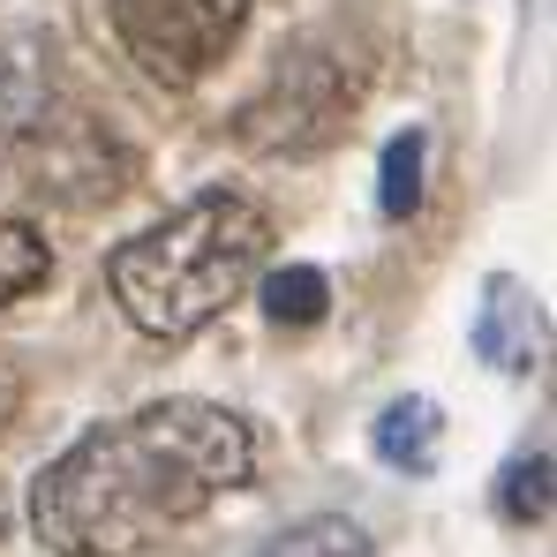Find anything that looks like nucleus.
Returning <instances> with one entry per match:
<instances>
[{
    "mask_svg": "<svg viewBox=\"0 0 557 557\" xmlns=\"http://www.w3.org/2000/svg\"><path fill=\"white\" fill-rule=\"evenodd\" d=\"M347 113H355V84L332 53H294V61L278 53L272 84L242 106L234 136L249 151H272V159H309L347 128Z\"/></svg>",
    "mask_w": 557,
    "mask_h": 557,
    "instance_id": "nucleus-4",
    "label": "nucleus"
},
{
    "mask_svg": "<svg viewBox=\"0 0 557 557\" xmlns=\"http://www.w3.org/2000/svg\"><path fill=\"white\" fill-rule=\"evenodd\" d=\"M106 15H113L121 53L151 84L188 91L234 53L242 23H249V0H106Z\"/></svg>",
    "mask_w": 557,
    "mask_h": 557,
    "instance_id": "nucleus-3",
    "label": "nucleus"
},
{
    "mask_svg": "<svg viewBox=\"0 0 557 557\" xmlns=\"http://www.w3.org/2000/svg\"><path fill=\"white\" fill-rule=\"evenodd\" d=\"M474 355H482L490 370H505V376L535 370V355H543V309H535V294H528L512 272H497L490 286H482V309H474Z\"/></svg>",
    "mask_w": 557,
    "mask_h": 557,
    "instance_id": "nucleus-5",
    "label": "nucleus"
},
{
    "mask_svg": "<svg viewBox=\"0 0 557 557\" xmlns=\"http://www.w3.org/2000/svg\"><path fill=\"white\" fill-rule=\"evenodd\" d=\"M249 557H370V535L347 520V512H317V520H294V528H278L264 550Z\"/></svg>",
    "mask_w": 557,
    "mask_h": 557,
    "instance_id": "nucleus-8",
    "label": "nucleus"
},
{
    "mask_svg": "<svg viewBox=\"0 0 557 557\" xmlns=\"http://www.w3.org/2000/svg\"><path fill=\"white\" fill-rule=\"evenodd\" d=\"M272 257V219L242 188H203L159 226L128 234L106 257V286L144 339H196L219 324Z\"/></svg>",
    "mask_w": 557,
    "mask_h": 557,
    "instance_id": "nucleus-2",
    "label": "nucleus"
},
{
    "mask_svg": "<svg viewBox=\"0 0 557 557\" xmlns=\"http://www.w3.org/2000/svg\"><path fill=\"white\" fill-rule=\"evenodd\" d=\"M497 512H505L512 528L550 520V453H543V445H535V453H520V460L497 474Z\"/></svg>",
    "mask_w": 557,
    "mask_h": 557,
    "instance_id": "nucleus-10",
    "label": "nucleus"
},
{
    "mask_svg": "<svg viewBox=\"0 0 557 557\" xmlns=\"http://www.w3.org/2000/svg\"><path fill=\"white\" fill-rule=\"evenodd\" d=\"M53 121V46L38 30H0V144Z\"/></svg>",
    "mask_w": 557,
    "mask_h": 557,
    "instance_id": "nucleus-6",
    "label": "nucleus"
},
{
    "mask_svg": "<svg viewBox=\"0 0 557 557\" xmlns=\"http://www.w3.org/2000/svg\"><path fill=\"white\" fill-rule=\"evenodd\" d=\"M46 278H53V249H46V234L0 211V309L23 301V294H38Z\"/></svg>",
    "mask_w": 557,
    "mask_h": 557,
    "instance_id": "nucleus-9",
    "label": "nucleus"
},
{
    "mask_svg": "<svg viewBox=\"0 0 557 557\" xmlns=\"http://www.w3.org/2000/svg\"><path fill=\"white\" fill-rule=\"evenodd\" d=\"M422 151H430L422 128H407V136L384 144V182H376L384 219H414V203H422Z\"/></svg>",
    "mask_w": 557,
    "mask_h": 557,
    "instance_id": "nucleus-11",
    "label": "nucleus"
},
{
    "mask_svg": "<svg viewBox=\"0 0 557 557\" xmlns=\"http://www.w3.org/2000/svg\"><path fill=\"white\" fill-rule=\"evenodd\" d=\"M370 445H376V460L399 467V474H430V467H437V445H445V414H437V399H422V392L392 399V407L376 414Z\"/></svg>",
    "mask_w": 557,
    "mask_h": 557,
    "instance_id": "nucleus-7",
    "label": "nucleus"
},
{
    "mask_svg": "<svg viewBox=\"0 0 557 557\" xmlns=\"http://www.w3.org/2000/svg\"><path fill=\"white\" fill-rule=\"evenodd\" d=\"M264 309L272 324H317L332 309V286L317 264H286V272H264Z\"/></svg>",
    "mask_w": 557,
    "mask_h": 557,
    "instance_id": "nucleus-12",
    "label": "nucleus"
},
{
    "mask_svg": "<svg viewBox=\"0 0 557 557\" xmlns=\"http://www.w3.org/2000/svg\"><path fill=\"white\" fill-rule=\"evenodd\" d=\"M257 474V437L234 407L151 399L84 430L30 482V535L53 557H144Z\"/></svg>",
    "mask_w": 557,
    "mask_h": 557,
    "instance_id": "nucleus-1",
    "label": "nucleus"
}]
</instances>
